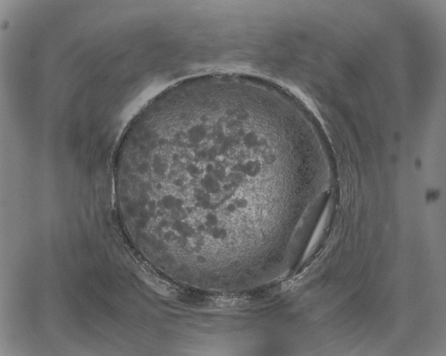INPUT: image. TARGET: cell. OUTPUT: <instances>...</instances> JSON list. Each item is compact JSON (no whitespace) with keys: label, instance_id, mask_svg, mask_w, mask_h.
Returning <instances> with one entry per match:
<instances>
[{"label":"cell","instance_id":"1","mask_svg":"<svg viewBox=\"0 0 446 356\" xmlns=\"http://www.w3.org/2000/svg\"><path fill=\"white\" fill-rule=\"evenodd\" d=\"M276 138L252 110L229 102L171 100L137 114L119 146L122 195L154 206L172 239L229 236L274 162Z\"/></svg>","mask_w":446,"mask_h":356}]
</instances>
